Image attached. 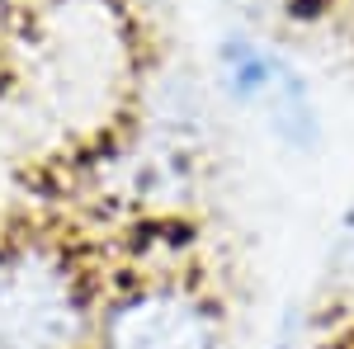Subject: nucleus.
Segmentation results:
<instances>
[{
  "label": "nucleus",
  "instance_id": "nucleus-2",
  "mask_svg": "<svg viewBox=\"0 0 354 349\" xmlns=\"http://www.w3.org/2000/svg\"><path fill=\"white\" fill-rule=\"evenodd\" d=\"M222 302L189 279H147L113 297L95 349H222Z\"/></svg>",
  "mask_w": 354,
  "mask_h": 349
},
{
  "label": "nucleus",
  "instance_id": "nucleus-3",
  "mask_svg": "<svg viewBox=\"0 0 354 349\" xmlns=\"http://www.w3.org/2000/svg\"><path fill=\"white\" fill-rule=\"evenodd\" d=\"M288 62H293V53H283L265 28L232 24L218 38V53H213L218 95L241 113H260L270 90L279 85V76L288 71Z\"/></svg>",
  "mask_w": 354,
  "mask_h": 349
},
{
  "label": "nucleus",
  "instance_id": "nucleus-1",
  "mask_svg": "<svg viewBox=\"0 0 354 349\" xmlns=\"http://www.w3.org/2000/svg\"><path fill=\"white\" fill-rule=\"evenodd\" d=\"M100 317L81 274L48 245L0 250V349H90Z\"/></svg>",
  "mask_w": 354,
  "mask_h": 349
},
{
  "label": "nucleus",
  "instance_id": "nucleus-5",
  "mask_svg": "<svg viewBox=\"0 0 354 349\" xmlns=\"http://www.w3.org/2000/svg\"><path fill=\"white\" fill-rule=\"evenodd\" d=\"M326 274L340 288H354V198L335 213V227L326 241Z\"/></svg>",
  "mask_w": 354,
  "mask_h": 349
},
{
  "label": "nucleus",
  "instance_id": "nucleus-6",
  "mask_svg": "<svg viewBox=\"0 0 354 349\" xmlns=\"http://www.w3.org/2000/svg\"><path fill=\"white\" fill-rule=\"evenodd\" d=\"M222 5L236 15V24H250V28H265L279 10H288V0H222Z\"/></svg>",
  "mask_w": 354,
  "mask_h": 349
},
{
  "label": "nucleus",
  "instance_id": "nucleus-4",
  "mask_svg": "<svg viewBox=\"0 0 354 349\" xmlns=\"http://www.w3.org/2000/svg\"><path fill=\"white\" fill-rule=\"evenodd\" d=\"M260 123L265 133L293 151V156H317L322 142H326V113H322V100H317V85L312 76L298 66V57L288 62V71L279 76V85L270 90V100L260 109Z\"/></svg>",
  "mask_w": 354,
  "mask_h": 349
}]
</instances>
